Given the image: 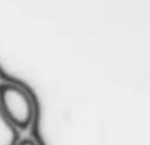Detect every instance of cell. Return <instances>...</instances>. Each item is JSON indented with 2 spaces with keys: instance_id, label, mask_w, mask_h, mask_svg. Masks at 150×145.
Here are the masks:
<instances>
[{
  "instance_id": "cell-2",
  "label": "cell",
  "mask_w": 150,
  "mask_h": 145,
  "mask_svg": "<svg viewBox=\"0 0 150 145\" xmlns=\"http://www.w3.org/2000/svg\"><path fill=\"white\" fill-rule=\"evenodd\" d=\"M0 109L4 117L17 131L30 128L33 107L29 96L15 85L0 82Z\"/></svg>"
},
{
  "instance_id": "cell-1",
  "label": "cell",
  "mask_w": 150,
  "mask_h": 145,
  "mask_svg": "<svg viewBox=\"0 0 150 145\" xmlns=\"http://www.w3.org/2000/svg\"><path fill=\"white\" fill-rule=\"evenodd\" d=\"M0 80L38 145H150L148 0H0Z\"/></svg>"
},
{
  "instance_id": "cell-3",
  "label": "cell",
  "mask_w": 150,
  "mask_h": 145,
  "mask_svg": "<svg viewBox=\"0 0 150 145\" xmlns=\"http://www.w3.org/2000/svg\"><path fill=\"white\" fill-rule=\"evenodd\" d=\"M18 139H20L18 131L8 123L0 109V145H16Z\"/></svg>"
},
{
  "instance_id": "cell-4",
  "label": "cell",
  "mask_w": 150,
  "mask_h": 145,
  "mask_svg": "<svg viewBox=\"0 0 150 145\" xmlns=\"http://www.w3.org/2000/svg\"><path fill=\"white\" fill-rule=\"evenodd\" d=\"M16 145H38V144H37L33 139L29 137V139H23V140L18 139V141L16 143Z\"/></svg>"
}]
</instances>
